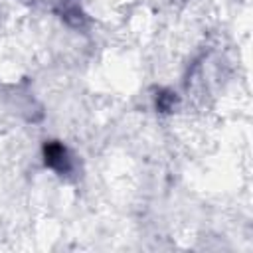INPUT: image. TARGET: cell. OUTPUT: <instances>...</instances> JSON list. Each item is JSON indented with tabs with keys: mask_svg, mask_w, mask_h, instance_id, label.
<instances>
[{
	"mask_svg": "<svg viewBox=\"0 0 253 253\" xmlns=\"http://www.w3.org/2000/svg\"><path fill=\"white\" fill-rule=\"evenodd\" d=\"M43 158H45V164L49 168H53L55 172H69L71 168V160H69V154L65 150V146H61L59 142H47L43 146Z\"/></svg>",
	"mask_w": 253,
	"mask_h": 253,
	"instance_id": "1",
	"label": "cell"
}]
</instances>
